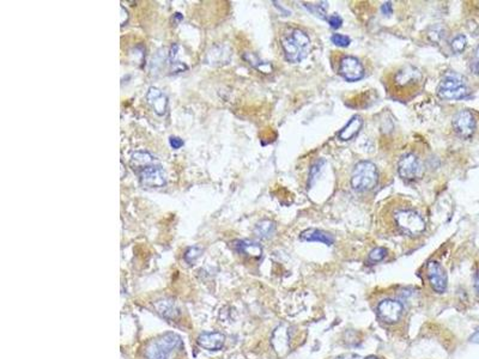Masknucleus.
<instances>
[{"instance_id": "obj_1", "label": "nucleus", "mask_w": 479, "mask_h": 359, "mask_svg": "<svg viewBox=\"0 0 479 359\" xmlns=\"http://www.w3.org/2000/svg\"><path fill=\"white\" fill-rule=\"evenodd\" d=\"M422 87H423V74L411 64H406L395 70L387 81L389 94L402 101L412 98Z\"/></svg>"}, {"instance_id": "obj_2", "label": "nucleus", "mask_w": 479, "mask_h": 359, "mask_svg": "<svg viewBox=\"0 0 479 359\" xmlns=\"http://www.w3.org/2000/svg\"><path fill=\"white\" fill-rule=\"evenodd\" d=\"M280 45L284 56L291 64L302 61L310 51V38L306 31L301 29H291L289 33L284 34Z\"/></svg>"}, {"instance_id": "obj_3", "label": "nucleus", "mask_w": 479, "mask_h": 359, "mask_svg": "<svg viewBox=\"0 0 479 359\" xmlns=\"http://www.w3.org/2000/svg\"><path fill=\"white\" fill-rule=\"evenodd\" d=\"M470 94L465 78L455 72L446 73L438 87V96L447 101H459L468 97Z\"/></svg>"}, {"instance_id": "obj_4", "label": "nucleus", "mask_w": 479, "mask_h": 359, "mask_svg": "<svg viewBox=\"0 0 479 359\" xmlns=\"http://www.w3.org/2000/svg\"><path fill=\"white\" fill-rule=\"evenodd\" d=\"M379 181L378 168L370 161L358 162L351 175V186L357 192H369L374 189Z\"/></svg>"}, {"instance_id": "obj_5", "label": "nucleus", "mask_w": 479, "mask_h": 359, "mask_svg": "<svg viewBox=\"0 0 479 359\" xmlns=\"http://www.w3.org/2000/svg\"><path fill=\"white\" fill-rule=\"evenodd\" d=\"M395 225L403 234L409 236H420L424 233L427 224L423 217L414 209L411 208H399L395 209L394 215Z\"/></svg>"}, {"instance_id": "obj_6", "label": "nucleus", "mask_w": 479, "mask_h": 359, "mask_svg": "<svg viewBox=\"0 0 479 359\" xmlns=\"http://www.w3.org/2000/svg\"><path fill=\"white\" fill-rule=\"evenodd\" d=\"M182 340L175 333H165L156 337L145 348L147 359H168L173 351L181 346Z\"/></svg>"}, {"instance_id": "obj_7", "label": "nucleus", "mask_w": 479, "mask_h": 359, "mask_svg": "<svg viewBox=\"0 0 479 359\" xmlns=\"http://www.w3.org/2000/svg\"><path fill=\"white\" fill-rule=\"evenodd\" d=\"M398 173L400 177L406 181H414L423 173V166L420 158L413 154H405L398 162Z\"/></svg>"}, {"instance_id": "obj_8", "label": "nucleus", "mask_w": 479, "mask_h": 359, "mask_svg": "<svg viewBox=\"0 0 479 359\" xmlns=\"http://www.w3.org/2000/svg\"><path fill=\"white\" fill-rule=\"evenodd\" d=\"M452 125L457 136L467 139L473 136L475 131V119L470 110L464 109L453 116Z\"/></svg>"}, {"instance_id": "obj_9", "label": "nucleus", "mask_w": 479, "mask_h": 359, "mask_svg": "<svg viewBox=\"0 0 479 359\" xmlns=\"http://www.w3.org/2000/svg\"><path fill=\"white\" fill-rule=\"evenodd\" d=\"M138 175L140 184L145 188H162L166 184L165 172L159 164L148 166L138 173Z\"/></svg>"}, {"instance_id": "obj_10", "label": "nucleus", "mask_w": 479, "mask_h": 359, "mask_svg": "<svg viewBox=\"0 0 479 359\" xmlns=\"http://www.w3.org/2000/svg\"><path fill=\"white\" fill-rule=\"evenodd\" d=\"M339 74L347 81H357L364 77V67L355 56H343L339 61Z\"/></svg>"}, {"instance_id": "obj_11", "label": "nucleus", "mask_w": 479, "mask_h": 359, "mask_svg": "<svg viewBox=\"0 0 479 359\" xmlns=\"http://www.w3.org/2000/svg\"><path fill=\"white\" fill-rule=\"evenodd\" d=\"M404 312L403 304L394 300H383L378 305V315L381 321L393 325L402 318Z\"/></svg>"}, {"instance_id": "obj_12", "label": "nucleus", "mask_w": 479, "mask_h": 359, "mask_svg": "<svg viewBox=\"0 0 479 359\" xmlns=\"http://www.w3.org/2000/svg\"><path fill=\"white\" fill-rule=\"evenodd\" d=\"M427 276L432 289L438 293H443L447 290V273L438 261H429L427 265Z\"/></svg>"}, {"instance_id": "obj_13", "label": "nucleus", "mask_w": 479, "mask_h": 359, "mask_svg": "<svg viewBox=\"0 0 479 359\" xmlns=\"http://www.w3.org/2000/svg\"><path fill=\"white\" fill-rule=\"evenodd\" d=\"M147 101L158 116L165 115L166 110H168V98L163 94L162 90H159L156 87H151L148 90Z\"/></svg>"}, {"instance_id": "obj_14", "label": "nucleus", "mask_w": 479, "mask_h": 359, "mask_svg": "<svg viewBox=\"0 0 479 359\" xmlns=\"http://www.w3.org/2000/svg\"><path fill=\"white\" fill-rule=\"evenodd\" d=\"M225 336L219 332H204L198 337V343L207 351H218L224 345Z\"/></svg>"}, {"instance_id": "obj_15", "label": "nucleus", "mask_w": 479, "mask_h": 359, "mask_svg": "<svg viewBox=\"0 0 479 359\" xmlns=\"http://www.w3.org/2000/svg\"><path fill=\"white\" fill-rule=\"evenodd\" d=\"M156 162H157V159H156L154 155L148 151L140 150L133 152L132 156H131L130 165L134 172L140 173L141 170L148 168V166L156 164Z\"/></svg>"}, {"instance_id": "obj_16", "label": "nucleus", "mask_w": 479, "mask_h": 359, "mask_svg": "<svg viewBox=\"0 0 479 359\" xmlns=\"http://www.w3.org/2000/svg\"><path fill=\"white\" fill-rule=\"evenodd\" d=\"M232 58V51L225 45H216L207 53L206 61L211 65H224Z\"/></svg>"}, {"instance_id": "obj_17", "label": "nucleus", "mask_w": 479, "mask_h": 359, "mask_svg": "<svg viewBox=\"0 0 479 359\" xmlns=\"http://www.w3.org/2000/svg\"><path fill=\"white\" fill-rule=\"evenodd\" d=\"M362 126H363V119H362V116L355 115L351 117L350 121L340 130V132L338 133V138L343 141L353 139V138L360 133Z\"/></svg>"}, {"instance_id": "obj_18", "label": "nucleus", "mask_w": 479, "mask_h": 359, "mask_svg": "<svg viewBox=\"0 0 479 359\" xmlns=\"http://www.w3.org/2000/svg\"><path fill=\"white\" fill-rule=\"evenodd\" d=\"M300 240L307 241V242H321L325 243L326 246H332L335 243V237L331 234L318 229H308L303 231L300 235Z\"/></svg>"}, {"instance_id": "obj_19", "label": "nucleus", "mask_w": 479, "mask_h": 359, "mask_svg": "<svg viewBox=\"0 0 479 359\" xmlns=\"http://www.w3.org/2000/svg\"><path fill=\"white\" fill-rule=\"evenodd\" d=\"M235 248L240 254L247 255L251 258H260L262 254V248L259 246V243L253 241H236Z\"/></svg>"}, {"instance_id": "obj_20", "label": "nucleus", "mask_w": 479, "mask_h": 359, "mask_svg": "<svg viewBox=\"0 0 479 359\" xmlns=\"http://www.w3.org/2000/svg\"><path fill=\"white\" fill-rule=\"evenodd\" d=\"M272 343L278 353L284 354L285 352H287V348H289L290 344V337L289 333H287V330L284 328V327H279V328L276 329L275 334H273Z\"/></svg>"}, {"instance_id": "obj_21", "label": "nucleus", "mask_w": 479, "mask_h": 359, "mask_svg": "<svg viewBox=\"0 0 479 359\" xmlns=\"http://www.w3.org/2000/svg\"><path fill=\"white\" fill-rule=\"evenodd\" d=\"M276 233V223L269 219H262L254 227V235L261 240H267Z\"/></svg>"}, {"instance_id": "obj_22", "label": "nucleus", "mask_w": 479, "mask_h": 359, "mask_svg": "<svg viewBox=\"0 0 479 359\" xmlns=\"http://www.w3.org/2000/svg\"><path fill=\"white\" fill-rule=\"evenodd\" d=\"M155 309L157 310L159 315L168 320L175 319L176 316L179 315V309H177L176 305L169 300L157 301L155 303Z\"/></svg>"}, {"instance_id": "obj_23", "label": "nucleus", "mask_w": 479, "mask_h": 359, "mask_svg": "<svg viewBox=\"0 0 479 359\" xmlns=\"http://www.w3.org/2000/svg\"><path fill=\"white\" fill-rule=\"evenodd\" d=\"M243 58L248 64H249V65L255 67V69L259 71H261V72H264V73L272 72V66L269 65L268 62L262 61V60L259 59L257 55L253 54V53H246V54L243 55Z\"/></svg>"}, {"instance_id": "obj_24", "label": "nucleus", "mask_w": 479, "mask_h": 359, "mask_svg": "<svg viewBox=\"0 0 479 359\" xmlns=\"http://www.w3.org/2000/svg\"><path fill=\"white\" fill-rule=\"evenodd\" d=\"M466 45H467L466 36H465V35H457V36L454 37L452 42H450V48H452V51L455 53V54H460V53H463L465 51Z\"/></svg>"}, {"instance_id": "obj_25", "label": "nucleus", "mask_w": 479, "mask_h": 359, "mask_svg": "<svg viewBox=\"0 0 479 359\" xmlns=\"http://www.w3.org/2000/svg\"><path fill=\"white\" fill-rule=\"evenodd\" d=\"M324 164H325V161H324V159H320V161L315 162L314 164L311 165V168H310V170H309V181H308V188L313 186L314 182H315V180L318 179L319 174L321 173L322 166H324Z\"/></svg>"}, {"instance_id": "obj_26", "label": "nucleus", "mask_w": 479, "mask_h": 359, "mask_svg": "<svg viewBox=\"0 0 479 359\" xmlns=\"http://www.w3.org/2000/svg\"><path fill=\"white\" fill-rule=\"evenodd\" d=\"M201 253H203V249H201V248L191 247L186 250V253H184L183 255V259L188 262V264H193V262L200 257Z\"/></svg>"}, {"instance_id": "obj_27", "label": "nucleus", "mask_w": 479, "mask_h": 359, "mask_svg": "<svg viewBox=\"0 0 479 359\" xmlns=\"http://www.w3.org/2000/svg\"><path fill=\"white\" fill-rule=\"evenodd\" d=\"M386 255H387V250L382 247H378L369 253L368 259H369V261H371V262H379V261H382L383 259L386 258Z\"/></svg>"}, {"instance_id": "obj_28", "label": "nucleus", "mask_w": 479, "mask_h": 359, "mask_svg": "<svg viewBox=\"0 0 479 359\" xmlns=\"http://www.w3.org/2000/svg\"><path fill=\"white\" fill-rule=\"evenodd\" d=\"M332 44H335L338 47H347L351 44V38L343 34H333L331 36Z\"/></svg>"}, {"instance_id": "obj_29", "label": "nucleus", "mask_w": 479, "mask_h": 359, "mask_svg": "<svg viewBox=\"0 0 479 359\" xmlns=\"http://www.w3.org/2000/svg\"><path fill=\"white\" fill-rule=\"evenodd\" d=\"M306 6V8L309 10V11L313 13V15L315 16H318V17H320V18H325V15H326V3H322V4L320 5H304Z\"/></svg>"}, {"instance_id": "obj_30", "label": "nucleus", "mask_w": 479, "mask_h": 359, "mask_svg": "<svg viewBox=\"0 0 479 359\" xmlns=\"http://www.w3.org/2000/svg\"><path fill=\"white\" fill-rule=\"evenodd\" d=\"M327 22L329 24V27L333 28V29H338V28L342 27L343 19L339 15H337V13H333V15L327 17Z\"/></svg>"}, {"instance_id": "obj_31", "label": "nucleus", "mask_w": 479, "mask_h": 359, "mask_svg": "<svg viewBox=\"0 0 479 359\" xmlns=\"http://www.w3.org/2000/svg\"><path fill=\"white\" fill-rule=\"evenodd\" d=\"M169 144H170V146L174 149V150H179V149H181L183 146V140L179 137L172 136L169 138Z\"/></svg>"}, {"instance_id": "obj_32", "label": "nucleus", "mask_w": 479, "mask_h": 359, "mask_svg": "<svg viewBox=\"0 0 479 359\" xmlns=\"http://www.w3.org/2000/svg\"><path fill=\"white\" fill-rule=\"evenodd\" d=\"M177 55H179V45L174 44L172 47H170V52H169V61L170 64H175L177 62Z\"/></svg>"}, {"instance_id": "obj_33", "label": "nucleus", "mask_w": 479, "mask_h": 359, "mask_svg": "<svg viewBox=\"0 0 479 359\" xmlns=\"http://www.w3.org/2000/svg\"><path fill=\"white\" fill-rule=\"evenodd\" d=\"M471 66H472V69H473V71H478V66H479V46L477 48H475L474 54H473V59H472V62H471Z\"/></svg>"}, {"instance_id": "obj_34", "label": "nucleus", "mask_w": 479, "mask_h": 359, "mask_svg": "<svg viewBox=\"0 0 479 359\" xmlns=\"http://www.w3.org/2000/svg\"><path fill=\"white\" fill-rule=\"evenodd\" d=\"M381 12L383 13V15H386V16H391L392 13H393V8H392V3H385V4H383L381 6Z\"/></svg>"}, {"instance_id": "obj_35", "label": "nucleus", "mask_w": 479, "mask_h": 359, "mask_svg": "<svg viewBox=\"0 0 479 359\" xmlns=\"http://www.w3.org/2000/svg\"><path fill=\"white\" fill-rule=\"evenodd\" d=\"M470 343L479 345V328L475 330V332L470 336Z\"/></svg>"}, {"instance_id": "obj_36", "label": "nucleus", "mask_w": 479, "mask_h": 359, "mask_svg": "<svg viewBox=\"0 0 479 359\" xmlns=\"http://www.w3.org/2000/svg\"><path fill=\"white\" fill-rule=\"evenodd\" d=\"M474 290H475V292H477L478 297H479V269H478V272L475 273V276H474Z\"/></svg>"}, {"instance_id": "obj_37", "label": "nucleus", "mask_w": 479, "mask_h": 359, "mask_svg": "<svg viewBox=\"0 0 479 359\" xmlns=\"http://www.w3.org/2000/svg\"><path fill=\"white\" fill-rule=\"evenodd\" d=\"M336 359H361V358L356 354H345V355H340V357L336 358Z\"/></svg>"}, {"instance_id": "obj_38", "label": "nucleus", "mask_w": 479, "mask_h": 359, "mask_svg": "<svg viewBox=\"0 0 479 359\" xmlns=\"http://www.w3.org/2000/svg\"><path fill=\"white\" fill-rule=\"evenodd\" d=\"M174 19L177 20V22H180V20L183 19V16L181 15V13L177 12V13H175V15H174Z\"/></svg>"}, {"instance_id": "obj_39", "label": "nucleus", "mask_w": 479, "mask_h": 359, "mask_svg": "<svg viewBox=\"0 0 479 359\" xmlns=\"http://www.w3.org/2000/svg\"><path fill=\"white\" fill-rule=\"evenodd\" d=\"M364 359H379V358H378V357H375V355H369V357L364 358Z\"/></svg>"}]
</instances>
